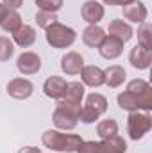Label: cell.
<instances>
[{"mask_svg":"<svg viewBox=\"0 0 152 153\" xmlns=\"http://www.w3.org/2000/svg\"><path fill=\"white\" fill-rule=\"evenodd\" d=\"M18 153H41V152H39V148H34V146H25Z\"/></svg>","mask_w":152,"mask_h":153,"instance_id":"obj_30","label":"cell"},{"mask_svg":"<svg viewBox=\"0 0 152 153\" xmlns=\"http://www.w3.org/2000/svg\"><path fill=\"white\" fill-rule=\"evenodd\" d=\"M138 45L152 50V27L149 23H141V27L138 29Z\"/></svg>","mask_w":152,"mask_h":153,"instance_id":"obj_24","label":"cell"},{"mask_svg":"<svg viewBox=\"0 0 152 153\" xmlns=\"http://www.w3.org/2000/svg\"><path fill=\"white\" fill-rule=\"evenodd\" d=\"M13 39L18 46L22 48H29L31 45H34L36 41V30L31 27V25H22L14 34H13Z\"/></svg>","mask_w":152,"mask_h":153,"instance_id":"obj_20","label":"cell"},{"mask_svg":"<svg viewBox=\"0 0 152 153\" xmlns=\"http://www.w3.org/2000/svg\"><path fill=\"white\" fill-rule=\"evenodd\" d=\"M104 75H106V82L104 84H108L109 87H118V85H122L123 84V80H125V70L122 68V66H109L106 71H104Z\"/></svg>","mask_w":152,"mask_h":153,"instance_id":"obj_21","label":"cell"},{"mask_svg":"<svg viewBox=\"0 0 152 153\" xmlns=\"http://www.w3.org/2000/svg\"><path fill=\"white\" fill-rule=\"evenodd\" d=\"M99 52H100V55L104 59L113 61V59L122 55V52H123V41H120L114 36H106L104 41L100 43V46H99Z\"/></svg>","mask_w":152,"mask_h":153,"instance_id":"obj_10","label":"cell"},{"mask_svg":"<svg viewBox=\"0 0 152 153\" xmlns=\"http://www.w3.org/2000/svg\"><path fill=\"white\" fill-rule=\"evenodd\" d=\"M81 105L66 103L63 100L57 102V107L52 114V121L59 130H74L81 117Z\"/></svg>","mask_w":152,"mask_h":153,"instance_id":"obj_4","label":"cell"},{"mask_svg":"<svg viewBox=\"0 0 152 153\" xmlns=\"http://www.w3.org/2000/svg\"><path fill=\"white\" fill-rule=\"evenodd\" d=\"M7 11H9V9H7V7H5L4 4H0V22L4 20V16L7 14Z\"/></svg>","mask_w":152,"mask_h":153,"instance_id":"obj_31","label":"cell"},{"mask_svg":"<svg viewBox=\"0 0 152 153\" xmlns=\"http://www.w3.org/2000/svg\"><path fill=\"white\" fill-rule=\"evenodd\" d=\"M34 93V85L27 78H13L7 84V94L14 100H27Z\"/></svg>","mask_w":152,"mask_h":153,"instance_id":"obj_8","label":"cell"},{"mask_svg":"<svg viewBox=\"0 0 152 153\" xmlns=\"http://www.w3.org/2000/svg\"><path fill=\"white\" fill-rule=\"evenodd\" d=\"M84 68V59L81 53L77 52H68L66 55H63L61 59V70L66 75H79Z\"/></svg>","mask_w":152,"mask_h":153,"instance_id":"obj_15","label":"cell"},{"mask_svg":"<svg viewBox=\"0 0 152 153\" xmlns=\"http://www.w3.org/2000/svg\"><path fill=\"white\" fill-rule=\"evenodd\" d=\"M108 32H109V36H114V38H118L123 43H127L129 39L134 36L132 27L129 23H125L123 20H113L109 23V27H108Z\"/></svg>","mask_w":152,"mask_h":153,"instance_id":"obj_17","label":"cell"},{"mask_svg":"<svg viewBox=\"0 0 152 153\" xmlns=\"http://www.w3.org/2000/svg\"><path fill=\"white\" fill-rule=\"evenodd\" d=\"M152 128V117L149 112H131L127 117V132L132 141L141 139L145 134H149Z\"/></svg>","mask_w":152,"mask_h":153,"instance_id":"obj_7","label":"cell"},{"mask_svg":"<svg viewBox=\"0 0 152 153\" xmlns=\"http://www.w3.org/2000/svg\"><path fill=\"white\" fill-rule=\"evenodd\" d=\"M97 134H99V137L100 139H109V137H113L118 134V125H116V121L114 119H102L99 125H97Z\"/></svg>","mask_w":152,"mask_h":153,"instance_id":"obj_23","label":"cell"},{"mask_svg":"<svg viewBox=\"0 0 152 153\" xmlns=\"http://www.w3.org/2000/svg\"><path fill=\"white\" fill-rule=\"evenodd\" d=\"M39 11H47V13H57L63 7V0H36Z\"/></svg>","mask_w":152,"mask_h":153,"instance_id":"obj_27","label":"cell"},{"mask_svg":"<svg viewBox=\"0 0 152 153\" xmlns=\"http://www.w3.org/2000/svg\"><path fill=\"white\" fill-rule=\"evenodd\" d=\"M81 78H82V84L90 87H100L106 82L104 70H100L99 66H84L81 71Z\"/></svg>","mask_w":152,"mask_h":153,"instance_id":"obj_16","label":"cell"},{"mask_svg":"<svg viewBox=\"0 0 152 153\" xmlns=\"http://www.w3.org/2000/svg\"><path fill=\"white\" fill-rule=\"evenodd\" d=\"M14 53V45L9 38H4L0 36V61H9Z\"/></svg>","mask_w":152,"mask_h":153,"instance_id":"obj_25","label":"cell"},{"mask_svg":"<svg viewBox=\"0 0 152 153\" xmlns=\"http://www.w3.org/2000/svg\"><path fill=\"white\" fill-rule=\"evenodd\" d=\"M82 96H84V84H81V82H68L66 89H65V94H63L61 100L66 102V103L81 105Z\"/></svg>","mask_w":152,"mask_h":153,"instance_id":"obj_19","label":"cell"},{"mask_svg":"<svg viewBox=\"0 0 152 153\" xmlns=\"http://www.w3.org/2000/svg\"><path fill=\"white\" fill-rule=\"evenodd\" d=\"M56 22H57L56 13H47V11H38L36 13V23H38V27H41V29H47V27H50Z\"/></svg>","mask_w":152,"mask_h":153,"instance_id":"obj_26","label":"cell"},{"mask_svg":"<svg viewBox=\"0 0 152 153\" xmlns=\"http://www.w3.org/2000/svg\"><path fill=\"white\" fill-rule=\"evenodd\" d=\"M66 84H68V82H66L63 76L52 75L50 78L45 80V84H43V91H45V94H47L48 98H52V100H61L63 94H65Z\"/></svg>","mask_w":152,"mask_h":153,"instance_id":"obj_14","label":"cell"},{"mask_svg":"<svg viewBox=\"0 0 152 153\" xmlns=\"http://www.w3.org/2000/svg\"><path fill=\"white\" fill-rule=\"evenodd\" d=\"M2 4H4L7 9L16 11V9H20V7L23 5V0H2Z\"/></svg>","mask_w":152,"mask_h":153,"instance_id":"obj_28","label":"cell"},{"mask_svg":"<svg viewBox=\"0 0 152 153\" xmlns=\"http://www.w3.org/2000/svg\"><path fill=\"white\" fill-rule=\"evenodd\" d=\"M104 4H108V5H125V4H129L131 0H102Z\"/></svg>","mask_w":152,"mask_h":153,"instance_id":"obj_29","label":"cell"},{"mask_svg":"<svg viewBox=\"0 0 152 153\" xmlns=\"http://www.w3.org/2000/svg\"><path fill=\"white\" fill-rule=\"evenodd\" d=\"M129 62H131L132 68H136V70H147L152 62V50L136 45V46L131 50V53H129Z\"/></svg>","mask_w":152,"mask_h":153,"instance_id":"obj_13","label":"cell"},{"mask_svg":"<svg viewBox=\"0 0 152 153\" xmlns=\"http://www.w3.org/2000/svg\"><path fill=\"white\" fill-rule=\"evenodd\" d=\"M22 25H23L22 16H20L16 11H13V9H9V11H7V14L4 16V20L0 22V27H2L5 32H11V34H14Z\"/></svg>","mask_w":152,"mask_h":153,"instance_id":"obj_22","label":"cell"},{"mask_svg":"<svg viewBox=\"0 0 152 153\" xmlns=\"http://www.w3.org/2000/svg\"><path fill=\"white\" fill-rule=\"evenodd\" d=\"M45 38H47V43L54 48H68L75 43L77 34L74 29L56 22L45 29Z\"/></svg>","mask_w":152,"mask_h":153,"instance_id":"obj_5","label":"cell"},{"mask_svg":"<svg viewBox=\"0 0 152 153\" xmlns=\"http://www.w3.org/2000/svg\"><path fill=\"white\" fill-rule=\"evenodd\" d=\"M106 111H108V100H106V96H102L99 93H91V94H88L86 103L81 109V117L79 119L82 123L90 125V123H95Z\"/></svg>","mask_w":152,"mask_h":153,"instance_id":"obj_6","label":"cell"},{"mask_svg":"<svg viewBox=\"0 0 152 153\" xmlns=\"http://www.w3.org/2000/svg\"><path fill=\"white\" fill-rule=\"evenodd\" d=\"M127 152V143L116 134L109 139L102 141H82L81 146L77 148V153H125Z\"/></svg>","mask_w":152,"mask_h":153,"instance_id":"obj_3","label":"cell"},{"mask_svg":"<svg viewBox=\"0 0 152 153\" xmlns=\"http://www.w3.org/2000/svg\"><path fill=\"white\" fill-rule=\"evenodd\" d=\"M81 14H82L84 22H88L90 25H97L104 18V5L97 0H88V2H84Z\"/></svg>","mask_w":152,"mask_h":153,"instance_id":"obj_11","label":"cell"},{"mask_svg":"<svg viewBox=\"0 0 152 153\" xmlns=\"http://www.w3.org/2000/svg\"><path fill=\"white\" fill-rule=\"evenodd\" d=\"M43 146L54 150V152H63V153H74L82 143V137L77 134H63L59 130H47L41 135Z\"/></svg>","mask_w":152,"mask_h":153,"instance_id":"obj_2","label":"cell"},{"mask_svg":"<svg viewBox=\"0 0 152 153\" xmlns=\"http://www.w3.org/2000/svg\"><path fill=\"white\" fill-rule=\"evenodd\" d=\"M118 105L123 111L136 112V111H152V87L149 82L136 78L127 84V89L118 94Z\"/></svg>","mask_w":152,"mask_h":153,"instance_id":"obj_1","label":"cell"},{"mask_svg":"<svg viewBox=\"0 0 152 153\" xmlns=\"http://www.w3.org/2000/svg\"><path fill=\"white\" fill-rule=\"evenodd\" d=\"M123 18L132 23H145L147 20V7L138 0H131L123 5Z\"/></svg>","mask_w":152,"mask_h":153,"instance_id":"obj_12","label":"cell"},{"mask_svg":"<svg viewBox=\"0 0 152 153\" xmlns=\"http://www.w3.org/2000/svg\"><path fill=\"white\" fill-rule=\"evenodd\" d=\"M106 36H108V34L104 32V29H100L99 25H90V27H86V30L82 32V41H84V45L90 46V48H99Z\"/></svg>","mask_w":152,"mask_h":153,"instance_id":"obj_18","label":"cell"},{"mask_svg":"<svg viewBox=\"0 0 152 153\" xmlns=\"http://www.w3.org/2000/svg\"><path fill=\"white\" fill-rule=\"evenodd\" d=\"M16 68H18V71L22 75H34L41 68V59L34 52H23L16 59Z\"/></svg>","mask_w":152,"mask_h":153,"instance_id":"obj_9","label":"cell"}]
</instances>
